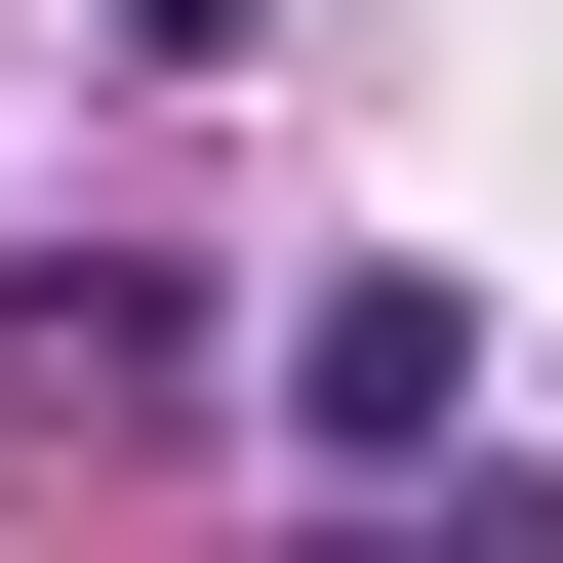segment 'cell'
<instances>
[{
  "instance_id": "3",
  "label": "cell",
  "mask_w": 563,
  "mask_h": 563,
  "mask_svg": "<svg viewBox=\"0 0 563 563\" xmlns=\"http://www.w3.org/2000/svg\"><path fill=\"white\" fill-rule=\"evenodd\" d=\"M121 41H162V81H242V41H282V0H121Z\"/></svg>"
},
{
  "instance_id": "2",
  "label": "cell",
  "mask_w": 563,
  "mask_h": 563,
  "mask_svg": "<svg viewBox=\"0 0 563 563\" xmlns=\"http://www.w3.org/2000/svg\"><path fill=\"white\" fill-rule=\"evenodd\" d=\"M121 402H201V282H121V242H0V443H121Z\"/></svg>"
},
{
  "instance_id": "1",
  "label": "cell",
  "mask_w": 563,
  "mask_h": 563,
  "mask_svg": "<svg viewBox=\"0 0 563 563\" xmlns=\"http://www.w3.org/2000/svg\"><path fill=\"white\" fill-rule=\"evenodd\" d=\"M282 443H322V483H443V443H483V282H443V242L322 282V322H282Z\"/></svg>"
}]
</instances>
